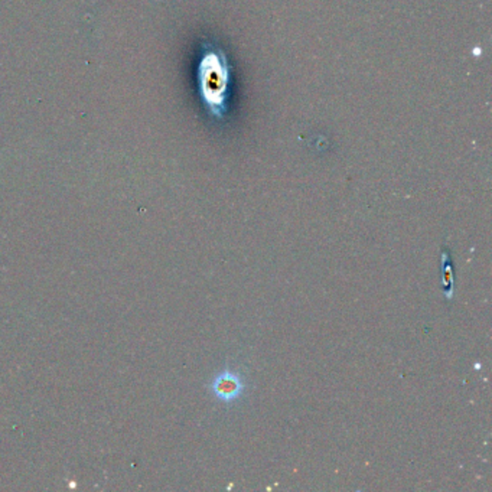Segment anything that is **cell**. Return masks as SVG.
I'll use <instances>...</instances> for the list:
<instances>
[{"label": "cell", "mask_w": 492, "mask_h": 492, "mask_svg": "<svg viewBox=\"0 0 492 492\" xmlns=\"http://www.w3.org/2000/svg\"><path fill=\"white\" fill-rule=\"evenodd\" d=\"M231 65L227 54L214 44H204L198 64V87L207 113L217 121H224L227 113Z\"/></svg>", "instance_id": "6da1fadb"}, {"label": "cell", "mask_w": 492, "mask_h": 492, "mask_svg": "<svg viewBox=\"0 0 492 492\" xmlns=\"http://www.w3.org/2000/svg\"><path fill=\"white\" fill-rule=\"evenodd\" d=\"M229 382H226V378H220L218 384H217V391L218 395L224 396V397H230L237 395V390L240 387L237 379H233L231 377H227Z\"/></svg>", "instance_id": "7a4b0ae2"}]
</instances>
